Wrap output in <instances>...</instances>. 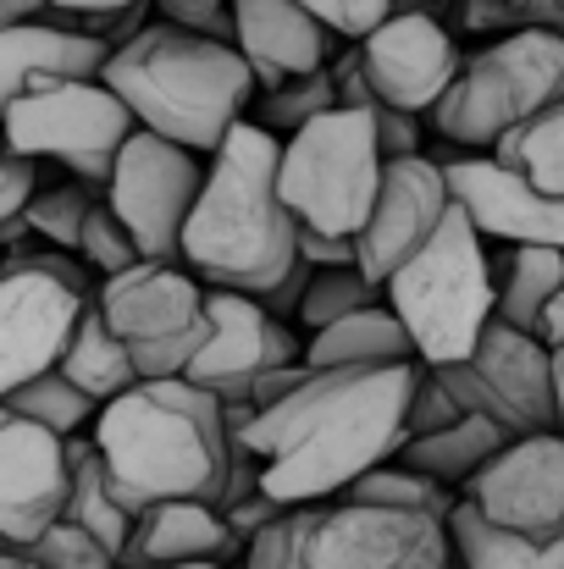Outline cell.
Wrapping results in <instances>:
<instances>
[{"label": "cell", "mask_w": 564, "mask_h": 569, "mask_svg": "<svg viewBox=\"0 0 564 569\" xmlns=\"http://www.w3.org/2000/svg\"><path fill=\"white\" fill-rule=\"evenodd\" d=\"M420 360L398 366H327L288 398L255 409L249 398L221 403L227 437L249 442L260 459V492L277 503L338 498L355 476L393 459L404 442V409Z\"/></svg>", "instance_id": "6da1fadb"}, {"label": "cell", "mask_w": 564, "mask_h": 569, "mask_svg": "<svg viewBox=\"0 0 564 569\" xmlns=\"http://www.w3.org/2000/svg\"><path fill=\"white\" fill-rule=\"evenodd\" d=\"M283 139L255 117H238L205 156V183L184 221L178 254L210 288L266 293L299 260V221L277 193Z\"/></svg>", "instance_id": "7a4b0ae2"}, {"label": "cell", "mask_w": 564, "mask_h": 569, "mask_svg": "<svg viewBox=\"0 0 564 569\" xmlns=\"http://www.w3.org/2000/svg\"><path fill=\"white\" fill-rule=\"evenodd\" d=\"M111 492L128 509L161 498H205L221 503L227 487V426L221 398L188 377H139L128 392L100 403L89 426Z\"/></svg>", "instance_id": "3957f363"}, {"label": "cell", "mask_w": 564, "mask_h": 569, "mask_svg": "<svg viewBox=\"0 0 564 569\" xmlns=\"http://www.w3.org/2000/svg\"><path fill=\"white\" fill-rule=\"evenodd\" d=\"M100 78L128 100L133 122L210 156L255 106V72L232 39L156 17L106 50Z\"/></svg>", "instance_id": "277c9868"}, {"label": "cell", "mask_w": 564, "mask_h": 569, "mask_svg": "<svg viewBox=\"0 0 564 569\" xmlns=\"http://www.w3.org/2000/svg\"><path fill=\"white\" fill-rule=\"evenodd\" d=\"M244 569H454L448 520L355 498L288 503L244 542Z\"/></svg>", "instance_id": "5b68a950"}, {"label": "cell", "mask_w": 564, "mask_h": 569, "mask_svg": "<svg viewBox=\"0 0 564 569\" xmlns=\"http://www.w3.org/2000/svg\"><path fill=\"white\" fill-rule=\"evenodd\" d=\"M387 310L404 321L415 360L426 366H454L476 349L482 327L493 321V254L465 204L454 199L437 232L382 282Z\"/></svg>", "instance_id": "8992f818"}, {"label": "cell", "mask_w": 564, "mask_h": 569, "mask_svg": "<svg viewBox=\"0 0 564 569\" xmlns=\"http://www.w3.org/2000/svg\"><path fill=\"white\" fill-rule=\"evenodd\" d=\"M564 94V33L509 28L459 61L443 100L426 111L432 128L459 150H493L515 122Z\"/></svg>", "instance_id": "52a82bcc"}, {"label": "cell", "mask_w": 564, "mask_h": 569, "mask_svg": "<svg viewBox=\"0 0 564 569\" xmlns=\"http://www.w3.org/2000/svg\"><path fill=\"white\" fill-rule=\"evenodd\" d=\"M382 144H376L372 111L360 106H327L305 128L283 139L277 156V193L294 210L299 227L344 232L355 238L372 216L376 183H382Z\"/></svg>", "instance_id": "ba28073f"}, {"label": "cell", "mask_w": 564, "mask_h": 569, "mask_svg": "<svg viewBox=\"0 0 564 569\" xmlns=\"http://www.w3.org/2000/svg\"><path fill=\"white\" fill-rule=\"evenodd\" d=\"M133 111L128 100L100 78V72H61V78H39L33 89H22L6 117L0 133L17 156L28 161H61L72 178L100 183L111 178L117 150L133 133Z\"/></svg>", "instance_id": "9c48e42d"}, {"label": "cell", "mask_w": 564, "mask_h": 569, "mask_svg": "<svg viewBox=\"0 0 564 569\" xmlns=\"http://www.w3.org/2000/svg\"><path fill=\"white\" fill-rule=\"evenodd\" d=\"M95 305L111 321V332L128 343L139 377H184L210 332L205 288L178 260L139 254L133 266H122L100 282Z\"/></svg>", "instance_id": "30bf717a"}, {"label": "cell", "mask_w": 564, "mask_h": 569, "mask_svg": "<svg viewBox=\"0 0 564 569\" xmlns=\"http://www.w3.org/2000/svg\"><path fill=\"white\" fill-rule=\"evenodd\" d=\"M459 409H476L498 420L509 437L554 431L560 426V392H554V349L537 332H521L509 321H487L476 349L454 366H437Z\"/></svg>", "instance_id": "8fae6325"}, {"label": "cell", "mask_w": 564, "mask_h": 569, "mask_svg": "<svg viewBox=\"0 0 564 569\" xmlns=\"http://www.w3.org/2000/svg\"><path fill=\"white\" fill-rule=\"evenodd\" d=\"M199 183H205L199 150H188L167 133L133 128L111 161L106 204L122 216V227L133 232L145 260H178V238H184L188 210L199 199Z\"/></svg>", "instance_id": "7c38bea8"}, {"label": "cell", "mask_w": 564, "mask_h": 569, "mask_svg": "<svg viewBox=\"0 0 564 569\" xmlns=\"http://www.w3.org/2000/svg\"><path fill=\"white\" fill-rule=\"evenodd\" d=\"M355 50H360L366 83L387 106H404L415 117H426L443 100V89L454 83V72L465 61L432 6H393L372 33L355 39Z\"/></svg>", "instance_id": "4fadbf2b"}, {"label": "cell", "mask_w": 564, "mask_h": 569, "mask_svg": "<svg viewBox=\"0 0 564 569\" xmlns=\"http://www.w3.org/2000/svg\"><path fill=\"white\" fill-rule=\"evenodd\" d=\"M205 310H210V332H205V343L188 360L184 377L199 381L205 392H216L221 403L249 398V387L266 377L271 366H288L305 349V338H294V327L283 316H271L255 293L210 288Z\"/></svg>", "instance_id": "5bb4252c"}, {"label": "cell", "mask_w": 564, "mask_h": 569, "mask_svg": "<svg viewBox=\"0 0 564 569\" xmlns=\"http://www.w3.org/2000/svg\"><path fill=\"white\" fill-rule=\"evenodd\" d=\"M448 204H454V189H448L443 161H426L420 150L387 156L376 199H372V216L355 232V266L372 282H387L437 232V221L448 216Z\"/></svg>", "instance_id": "9a60e30c"}, {"label": "cell", "mask_w": 564, "mask_h": 569, "mask_svg": "<svg viewBox=\"0 0 564 569\" xmlns=\"http://www.w3.org/2000/svg\"><path fill=\"white\" fill-rule=\"evenodd\" d=\"M465 498L526 537H564V431H526L509 437L471 481Z\"/></svg>", "instance_id": "2e32d148"}, {"label": "cell", "mask_w": 564, "mask_h": 569, "mask_svg": "<svg viewBox=\"0 0 564 569\" xmlns=\"http://www.w3.org/2000/svg\"><path fill=\"white\" fill-rule=\"evenodd\" d=\"M67 509V437L0 403V548H28Z\"/></svg>", "instance_id": "e0dca14e"}, {"label": "cell", "mask_w": 564, "mask_h": 569, "mask_svg": "<svg viewBox=\"0 0 564 569\" xmlns=\"http://www.w3.org/2000/svg\"><path fill=\"white\" fill-rule=\"evenodd\" d=\"M443 172H448V189L465 204V216L476 221L482 238L564 249V193L526 183L521 172H509L487 150H471L459 161H443Z\"/></svg>", "instance_id": "ac0fdd59"}, {"label": "cell", "mask_w": 564, "mask_h": 569, "mask_svg": "<svg viewBox=\"0 0 564 569\" xmlns=\"http://www.w3.org/2000/svg\"><path fill=\"white\" fill-rule=\"evenodd\" d=\"M83 293L44 271H0V398L61 360Z\"/></svg>", "instance_id": "d6986e66"}, {"label": "cell", "mask_w": 564, "mask_h": 569, "mask_svg": "<svg viewBox=\"0 0 564 569\" xmlns=\"http://www.w3.org/2000/svg\"><path fill=\"white\" fill-rule=\"evenodd\" d=\"M227 6H232V44L244 50L260 89L333 61L338 33L299 0H227Z\"/></svg>", "instance_id": "ffe728a7"}, {"label": "cell", "mask_w": 564, "mask_h": 569, "mask_svg": "<svg viewBox=\"0 0 564 569\" xmlns=\"http://www.w3.org/2000/svg\"><path fill=\"white\" fill-rule=\"evenodd\" d=\"M244 553L227 515L205 498H161L133 509L128 542H122V569H172L194 559H227Z\"/></svg>", "instance_id": "44dd1931"}, {"label": "cell", "mask_w": 564, "mask_h": 569, "mask_svg": "<svg viewBox=\"0 0 564 569\" xmlns=\"http://www.w3.org/2000/svg\"><path fill=\"white\" fill-rule=\"evenodd\" d=\"M106 39L61 28L50 17H28V22H6L0 28V117L6 106L33 89L39 78H61V72H100L106 61Z\"/></svg>", "instance_id": "7402d4cb"}, {"label": "cell", "mask_w": 564, "mask_h": 569, "mask_svg": "<svg viewBox=\"0 0 564 569\" xmlns=\"http://www.w3.org/2000/svg\"><path fill=\"white\" fill-rule=\"evenodd\" d=\"M305 366L327 371V366H398V360H415V343L404 332V321L387 310V299L360 305L327 327H316L299 349Z\"/></svg>", "instance_id": "603a6c76"}, {"label": "cell", "mask_w": 564, "mask_h": 569, "mask_svg": "<svg viewBox=\"0 0 564 569\" xmlns=\"http://www.w3.org/2000/svg\"><path fill=\"white\" fill-rule=\"evenodd\" d=\"M454 569H564V537H526L487 520L471 498L448 509Z\"/></svg>", "instance_id": "cb8c5ba5"}, {"label": "cell", "mask_w": 564, "mask_h": 569, "mask_svg": "<svg viewBox=\"0 0 564 569\" xmlns=\"http://www.w3.org/2000/svg\"><path fill=\"white\" fill-rule=\"evenodd\" d=\"M56 366L78 381L95 403H111L117 392H128V387L139 381V366H133L128 343L111 332V321L100 316L95 293H83V305H78V316H72V332H67Z\"/></svg>", "instance_id": "d4e9b609"}, {"label": "cell", "mask_w": 564, "mask_h": 569, "mask_svg": "<svg viewBox=\"0 0 564 569\" xmlns=\"http://www.w3.org/2000/svg\"><path fill=\"white\" fill-rule=\"evenodd\" d=\"M504 442H509V431H504L498 420H487V415L465 409L459 420H448V426H437V431L404 437L393 459H404V465H415V470L437 476L443 487H465V481H471V476H476V470L504 448Z\"/></svg>", "instance_id": "484cf974"}, {"label": "cell", "mask_w": 564, "mask_h": 569, "mask_svg": "<svg viewBox=\"0 0 564 569\" xmlns=\"http://www.w3.org/2000/svg\"><path fill=\"white\" fill-rule=\"evenodd\" d=\"M564 282V249L548 243H509L504 260H493V316L521 327V332H537L543 321V305L554 299V288Z\"/></svg>", "instance_id": "4316f807"}, {"label": "cell", "mask_w": 564, "mask_h": 569, "mask_svg": "<svg viewBox=\"0 0 564 569\" xmlns=\"http://www.w3.org/2000/svg\"><path fill=\"white\" fill-rule=\"evenodd\" d=\"M487 156L504 161L509 172H521L537 189L564 193V94L548 100L543 111H532L526 122H515Z\"/></svg>", "instance_id": "83f0119b"}, {"label": "cell", "mask_w": 564, "mask_h": 569, "mask_svg": "<svg viewBox=\"0 0 564 569\" xmlns=\"http://www.w3.org/2000/svg\"><path fill=\"white\" fill-rule=\"evenodd\" d=\"M338 498L382 503V509H415V515H437V520H448V509L459 503L454 487H443L437 476H426V470H415V465H404V459H382V465H372V470L355 476Z\"/></svg>", "instance_id": "f1b7e54d"}, {"label": "cell", "mask_w": 564, "mask_h": 569, "mask_svg": "<svg viewBox=\"0 0 564 569\" xmlns=\"http://www.w3.org/2000/svg\"><path fill=\"white\" fill-rule=\"evenodd\" d=\"M0 403H11L17 415H28V420H39V426H50L56 437H78V431H89V426H95V415H100V403L67 377L61 366H50V371L28 377L22 387H11Z\"/></svg>", "instance_id": "f546056e"}, {"label": "cell", "mask_w": 564, "mask_h": 569, "mask_svg": "<svg viewBox=\"0 0 564 569\" xmlns=\"http://www.w3.org/2000/svg\"><path fill=\"white\" fill-rule=\"evenodd\" d=\"M100 193H106L100 183H83V178L56 183V189H33L28 193V204H22L28 232H33L39 243H56V249L78 254L83 221H89V210H95V199H100Z\"/></svg>", "instance_id": "4dcf8cb0"}, {"label": "cell", "mask_w": 564, "mask_h": 569, "mask_svg": "<svg viewBox=\"0 0 564 569\" xmlns=\"http://www.w3.org/2000/svg\"><path fill=\"white\" fill-rule=\"evenodd\" d=\"M260 106H255V122L271 128V133H294L305 128L316 111L338 106V83H333V67H310V72H294L271 89H255Z\"/></svg>", "instance_id": "1f68e13d"}, {"label": "cell", "mask_w": 564, "mask_h": 569, "mask_svg": "<svg viewBox=\"0 0 564 569\" xmlns=\"http://www.w3.org/2000/svg\"><path fill=\"white\" fill-rule=\"evenodd\" d=\"M376 299H382V282H372L360 266H316L294 321L305 332H316V327H327V321H338V316H349L360 305H376Z\"/></svg>", "instance_id": "d6a6232c"}, {"label": "cell", "mask_w": 564, "mask_h": 569, "mask_svg": "<svg viewBox=\"0 0 564 569\" xmlns=\"http://www.w3.org/2000/svg\"><path fill=\"white\" fill-rule=\"evenodd\" d=\"M22 553L39 569H122L117 565V548H106L95 531H83V526L67 520V515H56Z\"/></svg>", "instance_id": "836d02e7"}, {"label": "cell", "mask_w": 564, "mask_h": 569, "mask_svg": "<svg viewBox=\"0 0 564 569\" xmlns=\"http://www.w3.org/2000/svg\"><path fill=\"white\" fill-rule=\"evenodd\" d=\"M78 260H83V266H95L100 277H111V271H122V266H133V260H139V243H133V232L122 227V216L106 204V193L95 199V210H89V221H83Z\"/></svg>", "instance_id": "e575fe53"}, {"label": "cell", "mask_w": 564, "mask_h": 569, "mask_svg": "<svg viewBox=\"0 0 564 569\" xmlns=\"http://www.w3.org/2000/svg\"><path fill=\"white\" fill-rule=\"evenodd\" d=\"M459 398L448 392V381L437 377V366H415V387H409V409H404V437H420V431H437L448 420H459Z\"/></svg>", "instance_id": "d590c367"}, {"label": "cell", "mask_w": 564, "mask_h": 569, "mask_svg": "<svg viewBox=\"0 0 564 569\" xmlns=\"http://www.w3.org/2000/svg\"><path fill=\"white\" fill-rule=\"evenodd\" d=\"M305 11H316L338 39H360V33H372L376 22L393 11V0H299Z\"/></svg>", "instance_id": "8d00e7d4"}, {"label": "cell", "mask_w": 564, "mask_h": 569, "mask_svg": "<svg viewBox=\"0 0 564 569\" xmlns=\"http://www.w3.org/2000/svg\"><path fill=\"white\" fill-rule=\"evenodd\" d=\"M33 189H39V161L17 156V150L6 144V133H0V221L17 216Z\"/></svg>", "instance_id": "74e56055"}, {"label": "cell", "mask_w": 564, "mask_h": 569, "mask_svg": "<svg viewBox=\"0 0 564 569\" xmlns=\"http://www.w3.org/2000/svg\"><path fill=\"white\" fill-rule=\"evenodd\" d=\"M372 122H376V144H382V156H409V150H420V117H415V111L376 100Z\"/></svg>", "instance_id": "f35d334b"}, {"label": "cell", "mask_w": 564, "mask_h": 569, "mask_svg": "<svg viewBox=\"0 0 564 569\" xmlns=\"http://www.w3.org/2000/svg\"><path fill=\"white\" fill-rule=\"evenodd\" d=\"M161 17L199 28V33H216V39H232V6L227 0H156Z\"/></svg>", "instance_id": "ab89813d"}, {"label": "cell", "mask_w": 564, "mask_h": 569, "mask_svg": "<svg viewBox=\"0 0 564 569\" xmlns=\"http://www.w3.org/2000/svg\"><path fill=\"white\" fill-rule=\"evenodd\" d=\"M299 260L316 271V266H355V238L344 232H316V227H299Z\"/></svg>", "instance_id": "60d3db41"}, {"label": "cell", "mask_w": 564, "mask_h": 569, "mask_svg": "<svg viewBox=\"0 0 564 569\" xmlns=\"http://www.w3.org/2000/svg\"><path fill=\"white\" fill-rule=\"evenodd\" d=\"M288 503H277L271 492H255V498H244V503H227L221 515H227V526H232V537H238V548L260 531V526H271L277 515H283Z\"/></svg>", "instance_id": "b9f144b4"}, {"label": "cell", "mask_w": 564, "mask_h": 569, "mask_svg": "<svg viewBox=\"0 0 564 569\" xmlns=\"http://www.w3.org/2000/svg\"><path fill=\"white\" fill-rule=\"evenodd\" d=\"M305 282H310V266L305 260H294L266 293H260V305L271 310V316H283V321H294V310H299V299H305Z\"/></svg>", "instance_id": "7bdbcfd3"}, {"label": "cell", "mask_w": 564, "mask_h": 569, "mask_svg": "<svg viewBox=\"0 0 564 569\" xmlns=\"http://www.w3.org/2000/svg\"><path fill=\"white\" fill-rule=\"evenodd\" d=\"M310 377V366H305V360H288V366H271V371H266V377L255 381V387H249V403H255V409H266V403H277V398H288V392H294V387H299V381Z\"/></svg>", "instance_id": "ee69618b"}, {"label": "cell", "mask_w": 564, "mask_h": 569, "mask_svg": "<svg viewBox=\"0 0 564 569\" xmlns=\"http://www.w3.org/2000/svg\"><path fill=\"white\" fill-rule=\"evenodd\" d=\"M537 338L548 343V349H564V282L554 288V299L543 305V321H537Z\"/></svg>", "instance_id": "f6af8a7d"}, {"label": "cell", "mask_w": 564, "mask_h": 569, "mask_svg": "<svg viewBox=\"0 0 564 569\" xmlns=\"http://www.w3.org/2000/svg\"><path fill=\"white\" fill-rule=\"evenodd\" d=\"M50 0H0V28L6 22H28V17H44Z\"/></svg>", "instance_id": "bcb514c9"}, {"label": "cell", "mask_w": 564, "mask_h": 569, "mask_svg": "<svg viewBox=\"0 0 564 569\" xmlns=\"http://www.w3.org/2000/svg\"><path fill=\"white\" fill-rule=\"evenodd\" d=\"M56 11H122V6H139V0H50Z\"/></svg>", "instance_id": "7dc6e473"}, {"label": "cell", "mask_w": 564, "mask_h": 569, "mask_svg": "<svg viewBox=\"0 0 564 569\" xmlns=\"http://www.w3.org/2000/svg\"><path fill=\"white\" fill-rule=\"evenodd\" d=\"M0 569H39V565H33L22 548H0Z\"/></svg>", "instance_id": "c3c4849f"}, {"label": "cell", "mask_w": 564, "mask_h": 569, "mask_svg": "<svg viewBox=\"0 0 564 569\" xmlns=\"http://www.w3.org/2000/svg\"><path fill=\"white\" fill-rule=\"evenodd\" d=\"M554 392H560V431H564V349H554Z\"/></svg>", "instance_id": "681fc988"}, {"label": "cell", "mask_w": 564, "mask_h": 569, "mask_svg": "<svg viewBox=\"0 0 564 569\" xmlns=\"http://www.w3.org/2000/svg\"><path fill=\"white\" fill-rule=\"evenodd\" d=\"M172 569H227L221 559H194V565H172Z\"/></svg>", "instance_id": "f907efd6"}, {"label": "cell", "mask_w": 564, "mask_h": 569, "mask_svg": "<svg viewBox=\"0 0 564 569\" xmlns=\"http://www.w3.org/2000/svg\"><path fill=\"white\" fill-rule=\"evenodd\" d=\"M393 6H443V0H393Z\"/></svg>", "instance_id": "816d5d0a"}, {"label": "cell", "mask_w": 564, "mask_h": 569, "mask_svg": "<svg viewBox=\"0 0 564 569\" xmlns=\"http://www.w3.org/2000/svg\"><path fill=\"white\" fill-rule=\"evenodd\" d=\"M554 33H564V22H560V28H554Z\"/></svg>", "instance_id": "f5cc1de1"}, {"label": "cell", "mask_w": 564, "mask_h": 569, "mask_svg": "<svg viewBox=\"0 0 564 569\" xmlns=\"http://www.w3.org/2000/svg\"><path fill=\"white\" fill-rule=\"evenodd\" d=\"M560 6H564V0H560Z\"/></svg>", "instance_id": "db71d44e"}]
</instances>
